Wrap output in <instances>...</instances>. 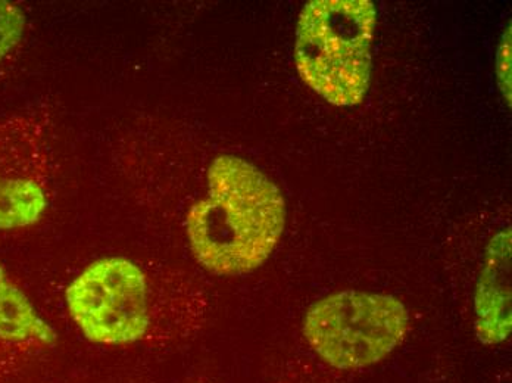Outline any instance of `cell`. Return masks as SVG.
I'll return each instance as SVG.
<instances>
[{"instance_id":"obj_1","label":"cell","mask_w":512,"mask_h":383,"mask_svg":"<svg viewBox=\"0 0 512 383\" xmlns=\"http://www.w3.org/2000/svg\"><path fill=\"white\" fill-rule=\"evenodd\" d=\"M286 202L256 165L220 155L208 168V191L190 207L186 233L195 260L217 276L259 269L279 245Z\"/></svg>"},{"instance_id":"obj_2","label":"cell","mask_w":512,"mask_h":383,"mask_svg":"<svg viewBox=\"0 0 512 383\" xmlns=\"http://www.w3.org/2000/svg\"><path fill=\"white\" fill-rule=\"evenodd\" d=\"M377 12L371 0H312L296 27L302 82L336 107H355L368 92Z\"/></svg>"},{"instance_id":"obj_3","label":"cell","mask_w":512,"mask_h":383,"mask_svg":"<svg viewBox=\"0 0 512 383\" xmlns=\"http://www.w3.org/2000/svg\"><path fill=\"white\" fill-rule=\"evenodd\" d=\"M410 313L392 295L342 291L321 298L304 319L305 341L324 364L340 372L367 369L407 338Z\"/></svg>"},{"instance_id":"obj_4","label":"cell","mask_w":512,"mask_h":383,"mask_svg":"<svg viewBox=\"0 0 512 383\" xmlns=\"http://www.w3.org/2000/svg\"><path fill=\"white\" fill-rule=\"evenodd\" d=\"M68 314L93 344L149 341L156 298L145 270L126 257L93 261L65 291Z\"/></svg>"},{"instance_id":"obj_5","label":"cell","mask_w":512,"mask_h":383,"mask_svg":"<svg viewBox=\"0 0 512 383\" xmlns=\"http://www.w3.org/2000/svg\"><path fill=\"white\" fill-rule=\"evenodd\" d=\"M49 198L48 124L33 114L0 118V230L33 226Z\"/></svg>"},{"instance_id":"obj_6","label":"cell","mask_w":512,"mask_h":383,"mask_svg":"<svg viewBox=\"0 0 512 383\" xmlns=\"http://www.w3.org/2000/svg\"><path fill=\"white\" fill-rule=\"evenodd\" d=\"M56 341V330L0 264V383L17 378Z\"/></svg>"},{"instance_id":"obj_7","label":"cell","mask_w":512,"mask_h":383,"mask_svg":"<svg viewBox=\"0 0 512 383\" xmlns=\"http://www.w3.org/2000/svg\"><path fill=\"white\" fill-rule=\"evenodd\" d=\"M474 332L485 345H498L510 336L511 227L487 242L474 289Z\"/></svg>"},{"instance_id":"obj_8","label":"cell","mask_w":512,"mask_h":383,"mask_svg":"<svg viewBox=\"0 0 512 383\" xmlns=\"http://www.w3.org/2000/svg\"><path fill=\"white\" fill-rule=\"evenodd\" d=\"M26 26L23 9L15 3L0 0V65L20 46Z\"/></svg>"},{"instance_id":"obj_9","label":"cell","mask_w":512,"mask_h":383,"mask_svg":"<svg viewBox=\"0 0 512 383\" xmlns=\"http://www.w3.org/2000/svg\"><path fill=\"white\" fill-rule=\"evenodd\" d=\"M496 76L499 89L511 105V24L502 36L501 45L496 55Z\"/></svg>"}]
</instances>
